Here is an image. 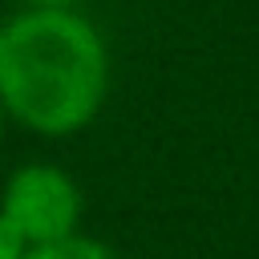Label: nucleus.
I'll list each match as a JSON object with an SVG mask.
<instances>
[{
  "instance_id": "obj_4",
  "label": "nucleus",
  "mask_w": 259,
  "mask_h": 259,
  "mask_svg": "<svg viewBox=\"0 0 259 259\" xmlns=\"http://www.w3.org/2000/svg\"><path fill=\"white\" fill-rule=\"evenodd\" d=\"M24 251H28V239L0 214V259H24Z\"/></svg>"
},
{
  "instance_id": "obj_2",
  "label": "nucleus",
  "mask_w": 259,
  "mask_h": 259,
  "mask_svg": "<svg viewBox=\"0 0 259 259\" xmlns=\"http://www.w3.org/2000/svg\"><path fill=\"white\" fill-rule=\"evenodd\" d=\"M0 214L28 239V247L57 243L65 235H77L81 190L61 166L28 162L8 174L4 194H0Z\"/></svg>"
},
{
  "instance_id": "obj_5",
  "label": "nucleus",
  "mask_w": 259,
  "mask_h": 259,
  "mask_svg": "<svg viewBox=\"0 0 259 259\" xmlns=\"http://www.w3.org/2000/svg\"><path fill=\"white\" fill-rule=\"evenodd\" d=\"M77 0H28V8H73Z\"/></svg>"
},
{
  "instance_id": "obj_3",
  "label": "nucleus",
  "mask_w": 259,
  "mask_h": 259,
  "mask_svg": "<svg viewBox=\"0 0 259 259\" xmlns=\"http://www.w3.org/2000/svg\"><path fill=\"white\" fill-rule=\"evenodd\" d=\"M24 259H117L105 243L89 239V235H65L57 243H40V247H28Z\"/></svg>"
},
{
  "instance_id": "obj_1",
  "label": "nucleus",
  "mask_w": 259,
  "mask_h": 259,
  "mask_svg": "<svg viewBox=\"0 0 259 259\" xmlns=\"http://www.w3.org/2000/svg\"><path fill=\"white\" fill-rule=\"evenodd\" d=\"M109 53L73 8H28L0 28V109L20 125L65 138L89 125L105 101Z\"/></svg>"
}]
</instances>
